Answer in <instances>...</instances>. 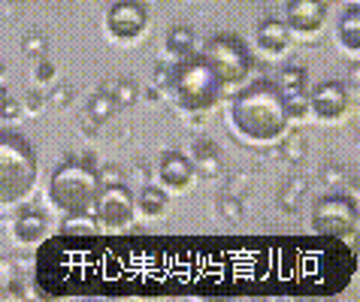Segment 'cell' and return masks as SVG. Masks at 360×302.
Instances as JSON below:
<instances>
[{
    "mask_svg": "<svg viewBox=\"0 0 360 302\" xmlns=\"http://www.w3.org/2000/svg\"><path fill=\"white\" fill-rule=\"evenodd\" d=\"M230 124L252 143H276L285 136L291 115L285 106V94L276 82H252L230 103Z\"/></svg>",
    "mask_w": 360,
    "mask_h": 302,
    "instance_id": "6da1fadb",
    "label": "cell"
},
{
    "mask_svg": "<svg viewBox=\"0 0 360 302\" xmlns=\"http://www.w3.org/2000/svg\"><path fill=\"white\" fill-rule=\"evenodd\" d=\"M37 173L34 145L15 130H0V206L18 203L31 194Z\"/></svg>",
    "mask_w": 360,
    "mask_h": 302,
    "instance_id": "7a4b0ae2",
    "label": "cell"
},
{
    "mask_svg": "<svg viewBox=\"0 0 360 302\" xmlns=\"http://www.w3.org/2000/svg\"><path fill=\"white\" fill-rule=\"evenodd\" d=\"M100 190V178L88 164H79V160H67L52 173L49 178V197L52 203L67 211V215H82V211L94 209Z\"/></svg>",
    "mask_w": 360,
    "mask_h": 302,
    "instance_id": "3957f363",
    "label": "cell"
},
{
    "mask_svg": "<svg viewBox=\"0 0 360 302\" xmlns=\"http://www.w3.org/2000/svg\"><path fill=\"white\" fill-rule=\"evenodd\" d=\"M176 94L188 109H209L221 94V79L215 76V70L206 64L203 58H188L176 67L173 76Z\"/></svg>",
    "mask_w": 360,
    "mask_h": 302,
    "instance_id": "277c9868",
    "label": "cell"
},
{
    "mask_svg": "<svg viewBox=\"0 0 360 302\" xmlns=\"http://www.w3.org/2000/svg\"><path fill=\"white\" fill-rule=\"evenodd\" d=\"M203 60L215 70L221 85H239L252 73V52L239 37L218 34L203 46Z\"/></svg>",
    "mask_w": 360,
    "mask_h": 302,
    "instance_id": "5b68a950",
    "label": "cell"
},
{
    "mask_svg": "<svg viewBox=\"0 0 360 302\" xmlns=\"http://www.w3.org/2000/svg\"><path fill=\"white\" fill-rule=\"evenodd\" d=\"M312 224L324 239H345L357 230V206L348 197H324L312 211Z\"/></svg>",
    "mask_w": 360,
    "mask_h": 302,
    "instance_id": "8992f818",
    "label": "cell"
},
{
    "mask_svg": "<svg viewBox=\"0 0 360 302\" xmlns=\"http://www.w3.org/2000/svg\"><path fill=\"white\" fill-rule=\"evenodd\" d=\"M94 211H97V221L103 227L118 230V227L131 224V218L136 211V199L124 185H106V188L97 190Z\"/></svg>",
    "mask_w": 360,
    "mask_h": 302,
    "instance_id": "52a82bcc",
    "label": "cell"
},
{
    "mask_svg": "<svg viewBox=\"0 0 360 302\" xmlns=\"http://www.w3.org/2000/svg\"><path fill=\"white\" fill-rule=\"evenodd\" d=\"M148 25V13L139 0H118L109 6L106 13V27L109 34H115L118 39H134L146 30Z\"/></svg>",
    "mask_w": 360,
    "mask_h": 302,
    "instance_id": "ba28073f",
    "label": "cell"
},
{
    "mask_svg": "<svg viewBox=\"0 0 360 302\" xmlns=\"http://www.w3.org/2000/svg\"><path fill=\"white\" fill-rule=\"evenodd\" d=\"M324 18H327L324 0H288V9H285L288 30H297V34H315V30H321Z\"/></svg>",
    "mask_w": 360,
    "mask_h": 302,
    "instance_id": "9c48e42d",
    "label": "cell"
},
{
    "mask_svg": "<svg viewBox=\"0 0 360 302\" xmlns=\"http://www.w3.org/2000/svg\"><path fill=\"white\" fill-rule=\"evenodd\" d=\"M309 106L321 118H339L348 109V91L339 82H321L309 97Z\"/></svg>",
    "mask_w": 360,
    "mask_h": 302,
    "instance_id": "30bf717a",
    "label": "cell"
},
{
    "mask_svg": "<svg viewBox=\"0 0 360 302\" xmlns=\"http://www.w3.org/2000/svg\"><path fill=\"white\" fill-rule=\"evenodd\" d=\"M158 173H161V181L167 188H185V185H191V178H194V164L185 155L167 151L161 157V169H158Z\"/></svg>",
    "mask_w": 360,
    "mask_h": 302,
    "instance_id": "8fae6325",
    "label": "cell"
},
{
    "mask_svg": "<svg viewBox=\"0 0 360 302\" xmlns=\"http://www.w3.org/2000/svg\"><path fill=\"white\" fill-rule=\"evenodd\" d=\"M288 25L282 22V18H266V22L257 27V46L266 48L269 55H278V52H285V46H288Z\"/></svg>",
    "mask_w": 360,
    "mask_h": 302,
    "instance_id": "7c38bea8",
    "label": "cell"
},
{
    "mask_svg": "<svg viewBox=\"0 0 360 302\" xmlns=\"http://www.w3.org/2000/svg\"><path fill=\"white\" fill-rule=\"evenodd\" d=\"M339 37H342V43L345 48H352V52L357 55V48H360V6H348L342 18H339Z\"/></svg>",
    "mask_w": 360,
    "mask_h": 302,
    "instance_id": "4fadbf2b",
    "label": "cell"
},
{
    "mask_svg": "<svg viewBox=\"0 0 360 302\" xmlns=\"http://www.w3.org/2000/svg\"><path fill=\"white\" fill-rule=\"evenodd\" d=\"M43 233H46V218L39 211H22L15 218V236L22 242H39Z\"/></svg>",
    "mask_w": 360,
    "mask_h": 302,
    "instance_id": "5bb4252c",
    "label": "cell"
},
{
    "mask_svg": "<svg viewBox=\"0 0 360 302\" xmlns=\"http://www.w3.org/2000/svg\"><path fill=\"white\" fill-rule=\"evenodd\" d=\"M276 85H278V91H282L285 97L303 94V88H306V70H300V67H285Z\"/></svg>",
    "mask_w": 360,
    "mask_h": 302,
    "instance_id": "9a60e30c",
    "label": "cell"
},
{
    "mask_svg": "<svg viewBox=\"0 0 360 302\" xmlns=\"http://www.w3.org/2000/svg\"><path fill=\"white\" fill-rule=\"evenodd\" d=\"M136 206L146 211V215H161L167 209V194L161 188H143L136 194Z\"/></svg>",
    "mask_w": 360,
    "mask_h": 302,
    "instance_id": "2e32d148",
    "label": "cell"
},
{
    "mask_svg": "<svg viewBox=\"0 0 360 302\" xmlns=\"http://www.w3.org/2000/svg\"><path fill=\"white\" fill-rule=\"evenodd\" d=\"M191 46H194V34L185 25H176L173 30H169V37H167V48H169V52L188 55V52H191Z\"/></svg>",
    "mask_w": 360,
    "mask_h": 302,
    "instance_id": "e0dca14e",
    "label": "cell"
},
{
    "mask_svg": "<svg viewBox=\"0 0 360 302\" xmlns=\"http://www.w3.org/2000/svg\"><path fill=\"white\" fill-rule=\"evenodd\" d=\"M97 227L88 221V211H82V215H70V221L64 224V236H94Z\"/></svg>",
    "mask_w": 360,
    "mask_h": 302,
    "instance_id": "ac0fdd59",
    "label": "cell"
}]
</instances>
